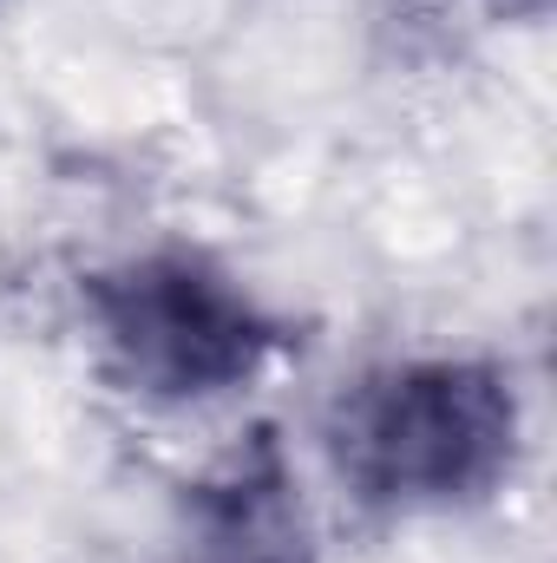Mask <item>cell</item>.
<instances>
[{
    "label": "cell",
    "instance_id": "obj_3",
    "mask_svg": "<svg viewBox=\"0 0 557 563\" xmlns=\"http://www.w3.org/2000/svg\"><path fill=\"white\" fill-rule=\"evenodd\" d=\"M184 563H308V518L270 432L190 492Z\"/></svg>",
    "mask_w": 557,
    "mask_h": 563
},
{
    "label": "cell",
    "instance_id": "obj_1",
    "mask_svg": "<svg viewBox=\"0 0 557 563\" xmlns=\"http://www.w3.org/2000/svg\"><path fill=\"white\" fill-rule=\"evenodd\" d=\"M518 394L492 361H407L361 380L335 420L341 478L381 511H466L512 478Z\"/></svg>",
    "mask_w": 557,
    "mask_h": 563
},
{
    "label": "cell",
    "instance_id": "obj_2",
    "mask_svg": "<svg viewBox=\"0 0 557 563\" xmlns=\"http://www.w3.org/2000/svg\"><path fill=\"white\" fill-rule=\"evenodd\" d=\"M86 308L112 374L164 407L237 394L282 347L276 314L197 250H151L92 276Z\"/></svg>",
    "mask_w": 557,
    "mask_h": 563
}]
</instances>
